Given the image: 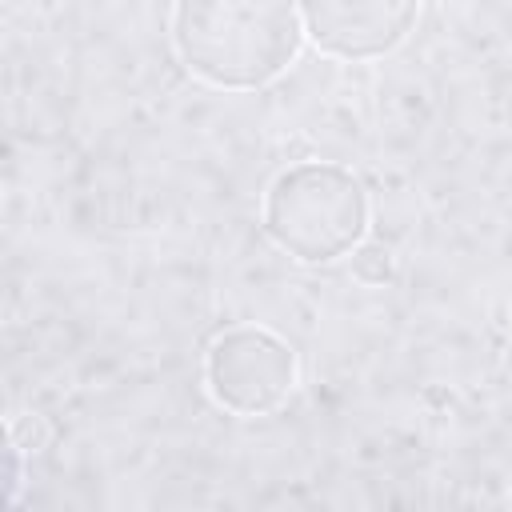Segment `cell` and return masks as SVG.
Segmentation results:
<instances>
[{"mask_svg":"<svg viewBox=\"0 0 512 512\" xmlns=\"http://www.w3.org/2000/svg\"><path fill=\"white\" fill-rule=\"evenodd\" d=\"M304 36L336 60H376L400 48L420 0H296Z\"/></svg>","mask_w":512,"mask_h":512,"instance_id":"obj_4","label":"cell"},{"mask_svg":"<svg viewBox=\"0 0 512 512\" xmlns=\"http://www.w3.org/2000/svg\"><path fill=\"white\" fill-rule=\"evenodd\" d=\"M204 380L220 408L236 416H264L296 388V352L276 332L240 324L212 340Z\"/></svg>","mask_w":512,"mask_h":512,"instance_id":"obj_3","label":"cell"},{"mask_svg":"<svg viewBox=\"0 0 512 512\" xmlns=\"http://www.w3.org/2000/svg\"><path fill=\"white\" fill-rule=\"evenodd\" d=\"M296 0H176L172 44L192 76L212 88H260L300 52Z\"/></svg>","mask_w":512,"mask_h":512,"instance_id":"obj_1","label":"cell"},{"mask_svg":"<svg viewBox=\"0 0 512 512\" xmlns=\"http://www.w3.org/2000/svg\"><path fill=\"white\" fill-rule=\"evenodd\" d=\"M264 232L304 264L348 256L368 232V192L340 164H292L264 196Z\"/></svg>","mask_w":512,"mask_h":512,"instance_id":"obj_2","label":"cell"},{"mask_svg":"<svg viewBox=\"0 0 512 512\" xmlns=\"http://www.w3.org/2000/svg\"><path fill=\"white\" fill-rule=\"evenodd\" d=\"M352 272L364 284H384L392 276V252L388 248H376V244H356L352 248Z\"/></svg>","mask_w":512,"mask_h":512,"instance_id":"obj_5","label":"cell"}]
</instances>
